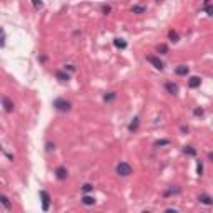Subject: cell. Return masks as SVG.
I'll return each mask as SVG.
<instances>
[{
  "label": "cell",
  "instance_id": "cell-1",
  "mask_svg": "<svg viewBox=\"0 0 213 213\" xmlns=\"http://www.w3.org/2000/svg\"><path fill=\"white\" fill-rule=\"evenodd\" d=\"M117 173H118L120 177H128V175L132 173V167H130L128 163H125V161H122V163L117 165Z\"/></svg>",
  "mask_w": 213,
  "mask_h": 213
},
{
  "label": "cell",
  "instance_id": "cell-2",
  "mask_svg": "<svg viewBox=\"0 0 213 213\" xmlns=\"http://www.w3.org/2000/svg\"><path fill=\"white\" fill-rule=\"evenodd\" d=\"M53 107L58 110V112H68L70 108H72V105L68 103V102H65V100H62V98H57L55 102H53Z\"/></svg>",
  "mask_w": 213,
  "mask_h": 213
},
{
  "label": "cell",
  "instance_id": "cell-3",
  "mask_svg": "<svg viewBox=\"0 0 213 213\" xmlns=\"http://www.w3.org/2000/svg\"><path fill=\"white\" fill-rule=\"evenodd\" d=\"M40 198H42V210H43V212H48V208H50V195H48L45 190H42Z\"/></svg>",
  "mask_w": 213,
  "mask_h": 213
},
{
  "label": "cell",
  "instance_id": "cell-4",
  "mask_svg": "<svg viewBox=\"0 0 213 213\" xmlns=\"http://www.w3.org/2000/svg\"><path fill=\"white\" fill-rule=\"evenodd\" d=\"M147 60H148V62L153 65L156 70H163V62H161L158 57H147Z\"/></svg>",
  "mask_w": 213,
  "mask_h": 213
},
{
  "label": "cell",
  "instance_id": "cell-5",
  "mask_svg": "<svg viewBox=\"0 0 213 213\" xmlns=\"http://www.w3.org/2000/svg\"><path fill=\"white\" fill-rule=\"evenodd\" d=\"M2 103H3V108H5L7 113L13 112V102H12L8 97H2Z\"/></svg>",
  "mask_w": 213,
  "mask_h": 213
},
{
  "label": "cell",
  "instance_id": "cell-6",
  "mask_svg": "<svg viewBox=\"0 0 213 213\" xmlns=\"http://www.w3.org/2000/svg\"><path fill=\"white\" fill-rule=\"evenodd\" d=\"M55 177H57L58 180H65L67 177H68V172H67V168H65V167H58L57 170H55Z\"/></svg>",
  "mask_w": 213,
  "mask_h": 213
},
{
  "label": "cell",
  "instance_id": "cell-7",
  "mask_svg": "<svg viewBox=\"0 0 213 213\" xmlns=\"http://www.w3.org/2000/svg\"><path fill=\"white\" fill-rule=\"evenodd\" d=\"M198 200H200V203H203V205H212L213 203V198L210 195H207V193H202V195L198 196Z\"/></svg>",
  "mask_w": 213,
  "mask_h": 213
},
{
  "label": "cell",
  "instance_id": "cell-8",
  "mask_svg": "<svg viewBox=\"0 0 213 213\" xmlns=\"http://www.w3.org/2000/svg\"><path fill=\"white\" fill-rule=\"evenodd\" d=\"M200 83H202V78H200V77H191L190 80H188V85H190L191 88H196V87H200Z\"/></svg>",
  "mask_w": 213,
  "mask_h": 213
},
{
  "label": "cell",
  "instance_id": "cell-9",
  "mask_svg": "<svg viewBox=\"0 0 213 213\" xmlns=\"http://www.w3.org/2000/svg\"><path fill=\"white\" fill-rule=\"evenodd\" d=\"M165 87H167L168 92L173 93V95H175V93H178V85H177V83H172V82H168V83H167Z\"/></svg>",
  "mask_w": 213,
  "mask_h": 213
},
{
  "label": "cell",
  "instance_id": "cell-10",
  "mask_svg": "<svg viewBox=\"0 0 213 213\" xmlns=\"http://www.w3.org/2000/svg\"><path fill=\"white\" fill-rule=\"evenodd\" d=\"M138 125H140V118H138V117H135V118H133V122L128 125V130H130V132H135V130L138 128Z\"/></svg>",
  "mask_w": 213,
  "mask_h": 213
},
{
  "label": "cell",
  "instance_id": "cell-11",
  "mask_svg": "<svg viewBox=\"0 0 213 213\" xmlns=\"http://www.w3.org/2000/svg\"><path fill=\"white\" fill-rule=\"evenodd\" d=\"M113 45H115L117 48H127V42L123 40V38H115V40H113Z\"/></svg>",
  "mask_w": 213,
  "mask_h": 213
},
{
  "label": "cell",
  "instance_id": "cell-12",
  "mask_svg": "<svg viewBox=\"0 0 213 213\" xmlns=\"http://www.w3.org/2000/svg\"><path fill=\"white\" fill-rule=\"evenodd\" d=\"M175 72H177V75H186L188 73V67H186V65H178V67L175 68Z\"/></svg>",
  "mask_w": 213,
  "mask_h": 213
},
{
  "label": "cell",
  "instance_id": "cell-13",
  "mask_svg": "<svg viewBox=\"0 0 213 213\" xmlns=\"http://www.w3.org/2000/svg\"><path fill=\"white\" fill-rule=\"evenodd\" d=\"M82 203H83V205H87V207H90V205H93V203H95V198H93V196L85 195L83 198H82Z\"/></svg>",
  "mask_w": 213,
  "mask_h": 213
},
{
  "label": "cell",
  "instance_id": "cell-14",
  "mask_svg": "<svg viewBox=\"0 0 213 213\" xmlns=\"http://www.w3.org/2000/svg\"><path fill=\"white\" fill-rule=\"evenodd\" d=\"M0 202H2V205H3V207H5L7 210H10V208H12V203L8 202V198H7L5 195H2V196H0Z\"/></svg>",
  "mask_w": 213,
  "mask_h": 213
},
{
  "label": "cell",
  "instance_id": "cell-15",
  "mask_svg": "<svg viewBox=\"0 0 213 213\" xmlns=\"http://www.w3.org/2000/svg\"><path fill=\"white\" fill-rule=\"evenodd\" d=\"M183 152L186 153V155H190V156H195V155H196V150L193 148V147H190V145H188V147H185Z\"/></svg>",
  "mask_w": 213,
  "mask_h": 213
},
{
  "label": "cell",
  "instance_id": "cell-16",
  "mask_svg": "<svg viewBox=\"0 0 213 213\" xmlns=\"http://www.w3.org/2000/svg\"><path fill=\"white\" fill-rule=\"evenodd\" d=\"M57 78L58 80H62V82H68L70 77L67 73H64V72H57Z\"/></svg>",
  "mask_w": 213,
  "mask_h": 213
},
{
  "label": "cell",
  "instance_id": "cell-17",
  "mask_svg": "<svg viewBox=\"0 0 213 213\" xmlns=\"http://www.w3.org/2000/svg\"><path fill=\"white\" fill-rule=\"evenodd\" d=\"M168 38H170V40L172 42H178V34H177V32H170V34H168Z\"/></svg>",
  "mask_w": 213,
  "mask_h": 213
},
{
  "label": "cell",
  "instance_id": "cell-18",
  "mask_svg": "<svg viewBox=\"0 0 213 213\" xmlns=\"http://www.w3.org/2000/svg\"><path fill=\"white\" fill-rule=\"evenodd\" d=\"M156 50H158V53H167V52H168V47L161 43V45H158V47H156Z\"/></svg>",
  "mask_w": 213,
  "mask_h": 213
},
{
  "label": "cell",
  "instance_id": "cell-19",
  "mask_svg": "<svg viewBox=\"0 0 213 213\" xmlns=\"http://www.w3.org/2000/svg\"><path fill=\"white\" fill-rule=\"evenodd\" d=\"M145 8L142 5H133V8H132V12L133 13H142V12H143Z\"/></svg>",
  "mask_w": 213,
  "mask_h": 213
},
{
  "label": "cell",
  "instance_id": "cell-20",
  "mask_svg": "<svg viewBox=\"0 0 213 213\" xmlns=\"http://www.w3.org/2000/svg\"><path fill=\"white\" fill-rule=\"evenodd\" d=\"M82 190H83V193H88V191H92L93 190V186L90 183H85L83 186H82Z\"/></svg>",
  "mask_w": 213,
  "mask_h": 213
},
{
  "label": "cell",
  "instance_id": "cell-21",
  "mask_svg": "<svg viewBox=\"0 0 213 213\" xmlns=\"http://www.w3.org/2000/svg\"><path fill=\"white\" fill-rule=\"evenodd\" d=\"M113 98H115V92H110V93L105 95V102H112Z\"/></svg>",
  "mask_w": 213,
  "mask_h": 213
},
{
  "label": "cell",
  "instance_id": "cell-22",
  "mask_svg": "<svg viewBox=\"0 0 213 213\" xmlns=\"http://www.w3.org/2000/svg\"><path fill=\"white\" fill-rule=\"evenodd\" d=\"M172 193H180V188H170V190H167L165 191V196L172 195Z\"/></svg>",
  "mask_w": 213,
  "mask_h": 213
},
{
  "label": "cell",
  "instance_id": "cell-23",
  "mask_svg": "<svg viewBox=\"0 0 213 213\" xmlns=\"http://www.w3.org/2000/svg\"><path fill=\"white\" fill-rule=\"evenodd\" d=\"M170 143V140H158V142H155V147H161V145H168Z\"/></svg>",
  "mask_w": 213,
  "mask_h": 213
},
{
  "label": "cell",
  "instance_id": "cell-24",
  "mask_svg": "<svg viewBox=\"0 0 213 213\" xmlns=\"http://www.w3.org/2000/svg\"><path fill=\"white\" fill-rule=\"evenodd\" d=\"M32 3H34V7L37 8V10H38V8H42V5H43L40 0H32Z\"/></svg>",
  "mask_w": 213,
  "mask_h": 213
},
{
  "label": "cell",
  "instance_id": "cell-25",
  "mask_svg": "<svg viewBox=\"0 0 213 213\" xmlns=\"http://www.w3.org/2000/svg\"><path fill=\"white\" fill-rule=\"evenodd\" d=\"M196 173H198V175H202V173H203V165H202V161H198V165H196Z\"/></svg>",
  "mask_w": 213,
  "mask_h": 213
},
{
  "label": "cell",
  "instance_id": "cell-26",
  "mask_svg": "<svg viewBox=\"0 0 213 213\" xmlns=\"http://www.w3.org/2000/svg\"><path fill=\"white\" fill-rule=\"evenodd\" d=\"M205 12H207L208 15H213V5H207L205 7Z\"/></svg>",
  "mask_w": 213,
  "mask_h": 213
},
{
  "label": "cell",
  "instance_id": "cell-27",
  "mask_svg": "<svg viewBox=\"0 0 213 213\" xmlns=\"http://www.w3.org/2000/svg\"><path fill=\"white\" fill-rule=\"evenodd\" d=\"M193 113H195L196 117H202L203 115V110L202 108H195V110H193Z\"/></svg>",
  "mask_w": 213,
  "mask_h": 213
},
{
  "label": "cell",
  "instance_id": "cell-28",
  "mask_svg": "<svg viewBox=\"0 0 213 213\" xmlns=\"http://www.w3.org/2000/svg\"><path fill=\"white\" fill-rule=\"evenodd\" d=\"M53 147H55V145H52V143H47V150H48V152H50V150H52Z\"/></svg>",
  "mask_w": 213,
  "mask_h": 213
},
{
  "label": "cell",
  "instance_id": "cell-29",
  "mask_svg": "<svg viewBox=\"0 0 213 213\" xmlns=\"http://www.w3.org/2000/svg\"><path fill=\"white\" fill-rule=\"evenodd\" d=\"M108 12H110V7H108V5L103 7V13H108Z\"/></svg>",
  "mask_w": 213,
  "mask_h": 213
},
{
  "label": "cell",
  "instance_id": "cell-30",
  "mask_svg": "<svg viewBox=\"0 0 213 213\" xmlns=\"http://www.w3.org/2000/svg\"><path fill=\"white\" fill-rule=\"evenodd\" d=\"M208 158H210V160L213 161V153H212V152H210V153H208Z\"/></svg>",
  "mask_w": 213,
  "mask_h": 213
}]
</instances>
